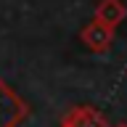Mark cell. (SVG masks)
<instances>
[{"label":"cell","mask_w":127,"mask_h":127,"mask_svg":"<svg viewBox=\"0 0 127 127\" xmlns=\"http://www.w3.org/2000/svg\"><path fill=\"white\" fill-rule=\"evenodd\" d=\"M79 37H82V42H85L87 50H93V53H106L111 48V42H114V29L106 27V24H101V21H90L85 29L79 32Z\"/></svg>","instance_id":"6da1fadb"},{"label":"cell","mask_w":127,"mask_h":127,"mask_svg":"<svg viewBox=\"0 0 127 127\" xmlns=\"http://www.w3.org/2000/svg\"><path fill=\"white\" fill-rule=\"evenodd\" d=\"M125 16H127V5L122 0H101V3L95 5V21L106 24L111 29L125 21Z\"/></svg>","instance_id":"7a4b0ae2"},{"label":"cell","mask_w":127,"mask_h":127,"mask_svg":"<svg viewBox=\"0 0 127 127\" xmlns=\"http://www.w3.org/2000/svg\"><path fill=\"white\" fill-rule=\"evenodd\" d=\"M64 127H103V119L93 109H74L69 117L64 119Z\"/></svg>","instance_id":"3957f363"},{"label":"cell","mask_w":127,"mask_h":127,"mask_svg":"<svg viewBox=\"0 0 127 127\" xmlns=\"http://www.w3.org/2000/svg\"><path fill=\"white\" fill-rule=\"evenodd\" d=\"M0 114H3V109H0Z\"/></svg>","instance_id":"277c9868"}]
</instances>
